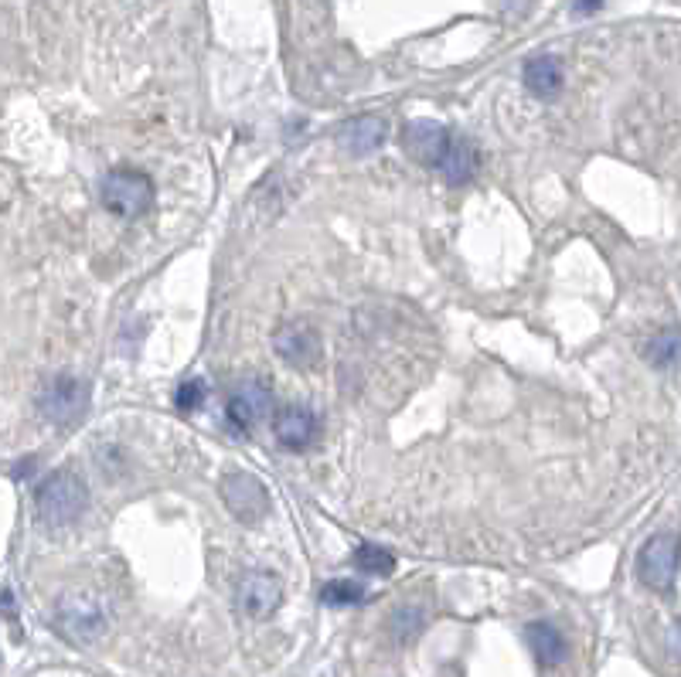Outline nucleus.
<instances>
[{
    "instance_id": "20e7f679",
    "label": "nucleus",
    "mask_w": 681,
    "mask_h": 677,
    "mask_svg": "<svg viewBox=\"0 0 681 677\" xmlns=\"http://www.w3.org/2000/svg\"><path fill=\"white\" fill-rule=\"evenodd\" d=\"M38 412L55 426H72L89 412V385L75 375L52 378L38 395Z\"/></svg>"
},
{
    "instance_id": "f8f14e48",
    "label": "nucleus",
    "mask_w": 681,
    "mask_h": 677,
    "mask_svg": "<svg viewBox=\"0 0 681 677\" xmlns=\"http://www.w3.org/2000/svg\"><path fill=\"white\" fill-rule=\"evenodd\" d=\"M385 137H389V126H385L382 116H358L341 130V147L351 157H368L382 147Z\"/></svg>"
},
{
    "instance_id": "7ed1b4c3",
    "label": "nucleus",
    "mask_w": 681,
    "mask_h": 677,
    "mask_svg": "<svg viewBox=\"0 0 681 677\" xmlns=\"http://www.w3.org/2000/svg\"><path fill=\"white\" fill-rule=\"evenodd\" d=\"M99 198H103L106 211H113L116 218H133L147 215L154 205V181L144 171H130V167H116L103 177L99 184Z\"/></svg>"
},
{
    "instance_id": "ddd939ff",
    "label": "nucleus",
    "mask_w": 681,
    "mask_h": 677,
    "mask_svg": "<svg viewBox=\"0 0 681 677\" xmlns=\"http://www.w3.org/2000/svg\"><path fill=\"white\" fill-rule=\"evenodd\" d=\"M436 171L447 177L450 184H467L477 174V150L470 147V140L464 137H450L447 150H443Z\"/></svg>"
},
{
    "instance_id": "a211bd4d",
    "label": "nucleus",
    "mask_w": 681,
    "mask_h": 677,
    "mask_svg": "<svg viewBox=\"0 0 681 677\" xmlns=\"http://www.w3.org/2000/svg\"><path fill=\"white\" fill-rule=\"evenodd\" d=\"M365 599V586L358 579H331L321 589L324 606H358Z\"/></svg>"
},
{
    "instance_id": "f257e3e1",
    "label": "nucleus",
    "mask_w": 681,
    "mask_h": 677,
    "mask_svg": "<svg viewBox=\"0 0 681 677\" xmlns=\"http://www.w3.org/2000/svg\"><path fill=\"white\" fill-rule=\"evenodd\" d=\"M35 507H38V518L45 524H52V528H62V524L79 521L89 507L86 480L72 470L48 473L35 490Z\"/></svg>"
},
{
    "instance_id": "412c9836",
    "label": "nucleus",
    "mask_w": 681,
    "mask_h": 677,
    "mask_svg": "<svg viewBox=\"0 0 681 677\" xmlns=\"http://www.w3.org/2000/svg\"><path fill=\"white\" fill-rule=\"evenodd\" d=\"M603 7V0H576V14H593V11H600Z\"/></svg>"
},
{
    "instance_id": "dca6fc26",
    "label": "nucleus",
    "mask_w": 681,
    "mask_h": 677,
    "mask_svg": "<svg viewBox=\"0 0 681 677\" xmlns=\"http://www.w3.org/2000/svg\"><path fill=\"white\" fill-rule=\"evenodd\" d=\"M644 358L654 368H675L681 365V330H661L658 337H651L644 348Z\"/></svg>"
},
{
    "instance_id": "f3484780",
    "label": "nucleus",
    "mask_w": 681,
    "mask_h": 677,
    "mask_svg": "<svg viewBox=\"0 0 681 677\" xmlns=\"http://www.w3.org/2000/svg\"><path fill=\"white\" fill-rule=\"evenodd\" d=\"M423 626H426L423 606H402V609H395L392 620H389V630H392V640L395 643L416 640L419 633H423Z\"/></svg>"
},
{
    "instance_id": "9b49d317",
    "label": "nucleus",
    "mask_w": 681,
    "mask_h": 677,
    "mask_svg": "<svg viewBox=\"0 0 681 677\" xmlns=\"http://www.w3.org/2000/svg\"><path fill=\"white\" fill-rule=\"evenodd\" d=\"M239 606L246 609L249 616H269L283 599V586L276 575L269 572H249L246 579L239 582Z\"/></svg>"
},
{
    "instance_id": "1a4fd4ad",
    "label": "nucleus",
    "mask_w": 681,
    "mask_h": 677,
    "mask_svg": "<svg viewBox=\"0 0 681 677\" xmlns=\"http://www.w3.org/2000/svg\"><path fill=\"white\" fill-rule=\"evenodd\" d=\"M317 429H321V422H317L314 409H307V405H287V409H280L273 416V436L287 450H307L314 443Z\"/></svg>"
},
{
    "instance_id": "6ab92c4d",
    "label": "nucleus",
    "mask_w": 681,
    "mask_h": 677,
    "mask_svg": "<svg viewBox=\"0 0 681 677\" xmlns=\"http://www.w3.org/2000/svg\"><path fill=\"white\" fill-rule=\"evenodd\" d=\"M355 569L365 575H392L395 572V555L389 548L378 545H361L355 552Z\"/></svg>"
},
{
    "instance_id": "f03ea898",
    "label": "nucleus",
    "mask_w": 681,
    "mask_h": 677,
    "mask_svg": "<svg viewBox=\"0 0 681 677\" xmlns=\"http://www.w3.org/2000/svg\"><path fill=\"white\" fill-rule=\"evenodd\" d=\"M55 626L65 640L72 643H96L109 630V609L106 599L96 592H65L55 603Z\"/></svg>"
},
{
    "instance_id": "aec40b11",
    "label": "nucleus",
    "mask_w": 681,
    "mask_h": 677,
    "mask_svg": "<svg viewBox=\"0 0 681 677\" xmlns=\"http://www.w3.org/2000/svg\"><path fill=\"white\" fill-rule=\"evenodd\" d=\"M205 395H208V385L201 382V378H191V382H184V385L178 388L174 402H178V409H181V412H195V409H201Z\"/></svg>"
},
{
    "instance_id": "423d86ee",
    "label": "nucleus",
    "mask_w": 681,
    "mask_h": 677,
    "mask_svg": "<svg viewBox=\"0 0 681 677\" xmlns=\"http://www.w3.org/2000/svg\"><path fill=\"white\" fill-rule=\"evenodd\" d=\"M222 497H225V504H229V511L235 514V518L246 521V524L263 521V514L269 511L266 487L259 484L252 473H229V477L222 480Z\"/></svg>"
},
{
    "instance_id": "4468645a",
    "label": "nucleus",
    "mask_w": 681,
    "mask_h": 677,
    "mask_svg": "<svg viewBox=\"0 0 681 677\" xmlns=\"http://www.w3.org/2000/svg\"><path fill=\"white\" fill-rule=\"evenodd\" d=\"M528 647H532L535 660L542 667H556L566 660V637H562L559 626L552 623H532L528 626Z\"/></svg>"
},
{
    "instance_id": "0eeeda50",
    "label": "nucleus",
    "mask_w": 681,
    "mask_h": 677,
    "mask_svg": "<svg viewBox=\"0 0 681 677\" xmlns=\"http://www.w3.org/2000/svg\"><path fill=\"white\" fill-rule=\"evenodd\" d=\"M273 348L293 368H314L324 354V344H321V337H317V330L304 324V320H293V324H283L276 330Z\"/></svg>"
},
{
    "instance_id": "9d476101",
    "label": "nucleus",
    "mask_w": 681,
    "mask_h": 677,
    "mask_svg": "<svg viewBox=\"0 0 681 677\" xmlns=\"http://www.w3.org/2000/svg\"><path fill=\"white\" fill-rule=\"evenodd\" d=\"M450 137H453V133H447L440 123H430V120H413L406 130H402V143H406V150L426 167L440 164V157H443V150H447Z\"/></svg>"
},
{
    "instance_id": "2eb2a0df",
    "label": "nucleus",
    "mask_w": 681,
    "mask_h": 677,
    "mask_svg": "<svg viewBox=\"0 0 681 677\" xmlns=\"http://www.w3.org/2000/svg\"><path fill=\"white\" fill-rule=\"evenodd\" d=\"M525 86L538 99H556L562 92V65L552 55H538L525 65Z\"/></svg>"
},
{
    "instance_id": "39448f33",
    "label": "nucleus",
    "mask_w": 681,
    "mask_h": 677,
    "mask_svg": "<svg viewBox=\"0 0 681 677\" xmlns=\"http://www.w3.org/2000/svg\"><path fill=\"white\" fill-rule=\"evenodd\" d=\"M678 562H681V545L675 535H654L637 555V575H641L644 586L651 589H671L678 575Z\"/></svg>"
},
{
    "instance_id": "6e6552de",
    "label": "nucleus",
    "mask_w": 681,
    "mask_h": 677,
    "mask_svg": "<svg viewBox=\"0 0 681 677\" xmlns=\"http://www.w3.org/2000/svg\"><path fill=\"white\" fill-rule=\"evenodd\" d=\"M269 409H273V392L263 382H246L235 388L229 399V422L242 433H249L269 416Z\"/></svg>"
}]
</instances>
